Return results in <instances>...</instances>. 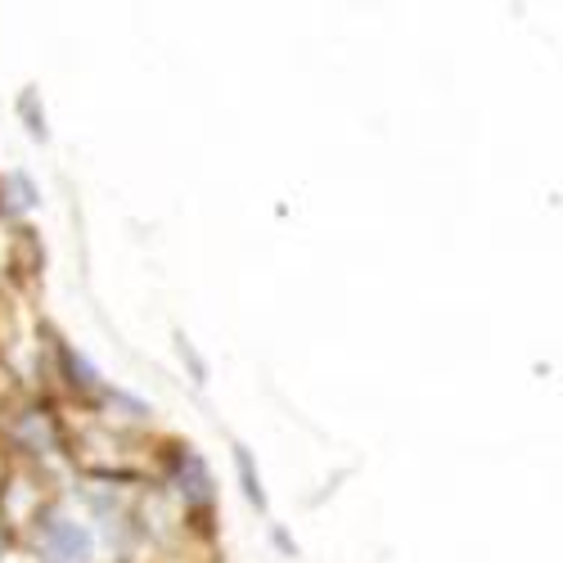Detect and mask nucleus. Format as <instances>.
Returning <instances> with one entry per match:
<instances>
[{
	"instance_id": "3",
	"label": "nucleus",
	"mask_w": 563,
	"mask_h": 563,
	"mask_svg": "<svg viewBox=\"0 0 563 563\" xmlns=\"http://www.w3.org/2000/svg\"><path fill=\"white\" fill-rule=\"evenodd\" d=\"M234 468H240V478H244V496H249L257 509H266V492H262V478H257L253 455H249L244 446H234Z\"/></svg>"
},
{
	"instance_id": "6",
	"label": "nucleus",
	"mask_w": 563,
	"mask_h": 563,
	"mask_svg": "<svg viewBox=\"0 0 563 563\" xmlns=\"http://www.w3.org/2000/svg\"><path fill=\"white\" fill-rule=\"evenodd\" d=\"M64 365H68V374H73V384H81V388H96V369H90L77 352H64Z\"/></svg>"
},
{
	"instance_id": "4",
	"label": "nucleus",
	"mask_w": 563,
	"mask_h": 563,
	"mask_svg": "<svg viewBox=\"0 0 563 563\" xmlns=\"http://www.w3.org/2000/svg\"><path fill=\"white\" fill-rule=\"evenodd\" d=\"M10 190H14V195H10V212H23V208H32V203H36L32 180H27V176H19V172L10 176Z\"/></svg>"
},
{
	"instance_id": "1",
	"label": "nucleus",
	"mask_w": 563,
	"mask_h": 563,
	"mask_svg": "<svg viewBox=\"0 0 563 563\" xmlns=\"http://www.w3.org/2000/svg\"><path fill=\"white\" fill-rule=\"evenodd\" d=\"M41 550H45V563H86L90 559V532L64 514H51L41 528Z\"/></svg>"
},
{
	"instance_id": "7",
	"label": "nucleus",
	"mask_w": 563,
	"mask_h": 563,
	"mask_svg": "<svg viewBox=\"0 0 563 563\" xmlns=\"http://www.w3.org/2000/svg\"><path fill=\"white\" fill-rule=\"evenodd\" d=\"M19 109H23V118H27V131H32L36 140H45V118L36 113V96H32V90H27V96L19 100Z\"/></svg>"
},
{
	"instance_id": "5",
	"label": "nucleus",
	"mask_w": 563,
	"mask_h": 563,
	"mask_svg": "<svg viewBox=\"0 0 563 563\" xmlns=\"http://www.w3.org/2000/svg\"><path fill=\"white\" fill-rule=\"evenodd\" d=\"M19 433H27V438H32L36 446H55V433H51V424H45V419H41V415H27Z\"/></svg>"
},
{
	"instance_id": "2",
	"label": "nucleus",
	"mask_w": 563,
	"mask_h": 563,
	"mask_svg": "<svg viewBox=\"0 0 563 563\" xmlns=\"http://www.w3.org/2000/svg\"><path fill=\"white\" fill-rule=\"evenodd\" d=\"M176 483H180V496L190 505H208L212 500V474H208V464L190 446L176 455Z\"/></svg>"
}]
</instances>
